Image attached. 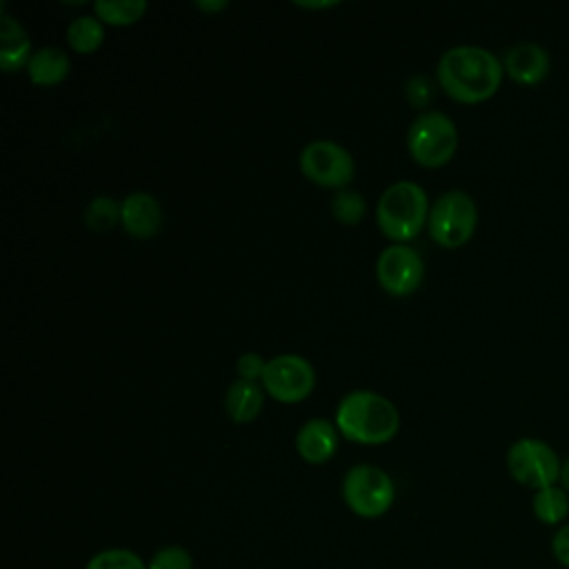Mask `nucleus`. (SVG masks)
Segmentation results:
<instances>
[{
    "instance_id": "obj_1",
    "label": "nucleus",
    "mask_w": 569,
    "mask_h": 569,
    "mask_svg": "<svg viewBox=\"0 0 569 569\" xmlns=\"http://www.w3.org/2000/svg\"><path fill=\"white\" fill-rule=\"evenodd\" d=\"M502 76V60L480 44L449 47L436 64L440 89L465 104L491 98L498 91Z\"/></svg>"
},
{
    "instance_id": "obj_2",
    "label": "nucleus",
    "mask_w": 569,
    "mask_h": 569,
    "mask_svg": "<svg viewBox=\"0 0 569 569\" xmlns=\"http://www.w3.org/2000/svg\"><path fill=\"white\" fill-rule=\"evenodd\" d=\"M333 422L342 438L358 445H385L400 429L396 405L371 389H356L340 398Z\"/></svg>"
},
{
    "instance_id": "obj_3",
    "label": "nucleus",
    "mask_w": 569,
    "mask_h": 569,
    "mask_svg": "<svg viewBox=\"0 0 569 569\" xmlns=\"http://www.w3.org/2000/svg\"><path fill=\"white\" fill-rule=\"evenodd\" d=\"M429 209V196L422 184L413 180H398L380 193L376 222L385 238L407 244L427 227Z\"/></svg>"
},
{
    "instance_id": "obj_4",
    "label": "nucleus",
    "mask_w": 569,
    "mask_h": 569,
    "mask_svg": "<svg viewBox=\"0 0 569 569\" xmlns=\"http://www.w3.org/2000/svg\"><path fill=\"white\" fill-rule=\"evenodd\" d=\"M407 149L411 158L427 169L445 167L458 149L456 122L436 109L422 111L407 131Z\"/></svg>"
},
{
    "instance_id": "obj_5",
    "label": "nucleus",
    "mask_w": 569,
    "mask_h": 569,
    "mask_svg": "<svg viewBox=\"0 0 569 569\" xmlns=\"http://www.w3.org/2000/svg\"><path fill=\"white\" fill-rule=\"evenodd\" d=\"M478 224L476 200L462 189H449L429 209L427 231L445 249H458L473 236Z\"/></svg>"
},
{
    "instance_id": "obj_6",
    "label": "nucleus",
    "mask_w": 569,
    "mask_h": 569,
    "mask_svg": "<svg viewBox=\"0 0 569 569\" xmlns=\"http://www.w3.org/2000/svg\"><path fill=\"white\" fill-rule=\"evenodd\" d=\"M342 498L360 518H378L387 513L396 498L391 476L376 465H356L342 478Z\"/></svg>"
},
{
    "instance_id": "obj_7",
    "label": "nucleus",
    "mask_w": 569,
    "mask_h": 569,
    "mask_svg": "<svg viewBox=\"0 0 569 569\" xmlns=\"http://www.w3.org/2000/svg\"><path fill=\"white\" fill-rule=\"evenodd\" d=\"M298 167L309 182L338 191L347 189L356 176V160L349 149L329 138L307 142L298 156Z\"/></svg>"
},
{
    "instance_id": "obj_8",
    "label": "nucleus",
    "mask_w": 569,
    "mask_h": 569,
    "mask_svg": "<svg viewBox=\"0 0 569 569\" xmlns=\"http://www.w3.org/2000/svg\"><path fill=\"white\" fill-rule=\"evenodd\" d=\"M556 451L540 438H520L507 449V469L511 478L529 489H545L560 480Z\"/></svg>"
},
{
    "instance_id": "obj_9",
    "label": "nucleus",
    "mask_w": 569,
    "mask_h": 569,
    "mask_svg": "<svg viewBox=\"0 0 569 569\" xmlns=\"http://www.w3.org/2000/svg\"><path fill=\"white\" fill-rule=\"evenodd\" d=\"M260 385L278 402H302L316 387V369L300 353H278L267 360Z\"/></svg>"
},
{
    "instance_id": "obj_10",
    "label": "nucleus",
    "mask_w": 569,
    "mask_h": 569,
    "mask_svg": "<svg viewBox=\"0 0 569 569\" xmlns=\"http://www.w3.org/2000/svg\"><path fill=\"white\" fill-rule=\"evenodd\" d=\"M376 278L387 293L409 296L422 284L425 260L409 244L391 242L378 253Z\"/></svg>"
},
{
    "instance_id": "obj_11",
    "label": "nucleus",
    "mask_w": 569,
    "mask_h": 569,
    "mask_svg": "<svg viewBox=\"0 0 569 569\" xmlns=\"http://www.w3.org/2000/svg\"><path fill=\"white\" fill-rule=\"evenodd\" d=\"M122 229L140 240L153 238L162 227V207L149 191H131L120 200Z\"/></svg>"
},
{
    "instance_id": "obj_12",
    "label": "nucleus",
    "mask_w": 569,
    "mask_h": 569,
    "mask_svg": "<svg viewBox=\"0 0 569 569\" xmlns=\"http://www.w3.org/2000/svg\"><path fill=\"white\" fill-rule=\"evenodd\" d=\"M502 67L511 80H516L520 84H538L540 80L547 78L551 60L542 44L522 40V42L511 44L505 51Z\"/></svg>"
},
{
    "instance_id": "obj_13",
    "label": "nucleus",
    "mask_w": 569,
    "mask_h": 569,
    "mask_svg": "<svg viewBox=\"0 0 569 569\" xmlns=\"http://www.w3.org/2000/svg\"><path fill=\"white\" fill-rule=\"evenodd\" d=\"M338 427L327 418H309L296 431V451L309 465H325L338 449Z\"/></svg>"
},
{
    "instance_id": "obj_14",
    "label": "nucleus",
    "mask_w": 569,
    "mask_h": 569,
    "mask_svg": "<svg viewBox=\"0 0 569 569\" xmlns=\"http://www.w3.org/2000/svg\"><path fill=\"white\" fill-rule=\"evenodd\" d=\"M31 38L27 36L24 27L11 18L2 7V20H0V67L4 73H13L18 69H27L31 56H33Z\"/></svg>"
},
{
    "instance_id": "obj_15",
    "label": "nucleus",
    "mask_w": 569,
    "mask_h": 569,
    "mask_svg": "<svg viewBox=\"0 0 569 569\" xmlns=\"http://www.w3.org/2000/svg\"><path fill=\"white\" fill-rule=\"evenodd\" d=\"M71 71V58L62 47L44 44L38 47L27 64V76L38 87L60 84Z\"/></svg>"
},
{
    "instance_id": "obj_16",
    "label": "nucleus",
    "mask_w": 569,
    "mask_h": 569,
    "mask_svg": "<svg viewBox=\"0 0 569 569\" xmlns=\"http://www.w3.org/2000/svg\"><path fill=\"white\" fill-rule=\"evenodd\" d=\"M264 387L253 380L236 378L224 391V411L233 422H251L264 407Z\"/></svg>"
},
{
    "instance_id": "obj_17",
    "label": "nucleus",
    "mask_w": 569,
    "mask_h": 569,
    "mask_svg": "<svg viewBox=\"0 0 569 569\" xmlns=\"http://www.w3.org/2000/svg\"><path fill=\"white\" fill-rule=\"evenodd\" d=\"M107 36L104 22L96 13H80L67 24V42L76 53H93L102 47Z\"/></svg>"
},
{
    "instance_id": "obj_18",
    "label": "nucleus",
    "mask_w": 569,
    "mask_h": 569,
    "mask_svg": "<svg viewBox=\"0 0 569 569\" xmlns=\"http://www.w3.org/2000/svg\"><path fill=\"white\" fill-rule=\"evenodd\" d=\"M149 4L144 0H96L93 13L111 27H127L144 18Z\"/></svg>"
},
{
    "instance_id": "obj_19",
    "label": "nucleus",
    "mask_w": 569,
    "mask_h": 569,
    "mask_svg": "<svg viewBox=\"0 0 569 569\" xmlns=\"http://www.w3.org/2000/svg\"><path fill=\"white\" fill-rule=\"evenodd\" d=\"M531 507H533V516L545 522V525H558L567 518L569 513V498H567V491L558 485H551V487H545V489H538L533 493V500H531Z\"/></svg>"
},
{
    "instance_id": "obj_20",
    "label": "nucleus",
    "mask_w": 569,
    "mask_h": 569,
    "mask_svg": "<svg viewBox=\"0 0 569 569\" xmlns=\"http://www.w3.org/2000/svg\"><path fill=\"white\" fill-rule=\"evenodd\" d=\"M84 222L98 233L111 231L120 222V202L111 196H96L84 209Z\"/></svg>"
},
{
    "instance_id": "obj_21",
    "label": "nucleus",
    "mask_w": 569,
    "mask_h": 569,
    "mask_svg": "<svg viewBox=\"0 0 569 569\" xmlns=\"http://www.w3.org/2000/svg\"><path fill=\"white\" fill-rule=\"evenodd\" d=\"M331 213L342 224H358L367 213V200L356 189H340L331 198Z\"/></svg>"
},
{
    "instance_id": "obj_22",
    "label": "nucleus",
    "mask_w": 569,
    "mask_h": 569,
    "mask_svg": "<svg viewBox=\"0 0 569 569\" xmlns=\"http://www.w3.org/2000/svg\"><path fill=\"white\" fill-rule=\"evenodd\" d=\"M84 569H149L133 551L129 549H104L98 551Z\"/></svg>"
},
{
    "instance_id": "obj_23",
    "label": "nucleus",
    "mask_w": 569,
    "mask_h": 569,
    "mask_svg": "<svg viewBox=\"0 0 569 569\" xmlns=\"http://www.w3.org/2000/svg\"><path fill=\"white\" fill-rule=\"evenodd\" d=\"M147 567L149 569H193V560L187 549L171 545L156 551Z\"/></svg>"
},
{
    "instance_id": "obj_24",
    "label": "nucleus",
    "mask_w": 569,
    "mask_h": 569,
    "mask_svg": "<svg viewBox=\"0 0 569 569\" xmlns=\"http://www.w3.org/2000/svg\"><path fill=\"white\" fill-rule=\"evenodd\" d=\"M264 367H267V360H264L258 351H244V353H240V358H238V362H236L238 378H242V380H253V382H260V380H262Z\"/></svg>"
},
{
    "instance_id": "obj_25",
    "label": "nucleus",
    "mask_w": 569,
    "mask_h": 569,
    "mask_svg": "<svg viewBox=\"0 0 569 569\" xmlns=\"http://www.w3.org/2000/svg\"><path fill=\"white\" fill-rule=\"evenodd\" d=\"M405 93H407V100L420 109V107H427L431 100V84L425 76H411L405 84Z\"/></svg>"
},
{
    "instance_id": "obj_26",
    "label": "nucleus",
    "mask_w": 569,
    "mask_h": 569,
    "mask_svg": "<svg viewBox=\"0 0 569 569\" xmlns=\"http://www.w3.org/2000/svg\"><path fill=\"white\" fill-rule=\"evenodd\" d=\"M551 551L556 560L565 567H569V525L560 527L551 538Z\"/></svg>"
},
{
    "instance_id": "obj_27",
    "label": "nucleus",
    "mask_w": 569,
    "mask_h": 569,
    "mask_svg": "<svg viewBox=\"0 0 569 569\" xmlns=\"http://www.w3.org/2000/svg\"><path fill=\"white\" fill-rule=\"evenodd\" d=\"M227 7H229L227 0H198V2H196V9H200V11H204V13H220V11H224Z\"/></svg>"
},
{
    "instance_id": "obj_28",
    "label": "nucleus",
    "mask_w": 569,
    "mask_h": 569,
    "mask_svg": "<svg viewBox=\"0 0 569 569\" xmlns=\"http://www.w3.org/2000/svg\"><path fill=\"white\" fill-rule=\"evenodd\" d=\"M338 2L333 0H325V2H296V7H302V9H329V7H336Z\"/></svg>"
},
{
    "instance_id": "obj_29",
    "label": "nucleus",
    "mask_w": 569,
    "mask_h": 569,
    "mask_svg": "<svg viewBox=\"0 0 569 569\" xmlns=\"http://www.w3.org/2000/svg\"><path fill=\"white\" fill-rule=\"evenodd\" d=\"M560 487L569 491V456L562 460V467H560Z\"/></svg>"
}]
</instances>
